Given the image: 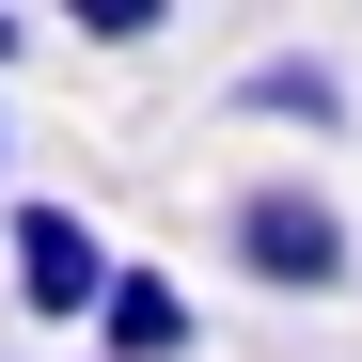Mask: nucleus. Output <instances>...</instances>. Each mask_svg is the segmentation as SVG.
<instances>
[{
  "label": "nucleus",
  "mask_w": 362,
  "mask_h": 362,
  "mask_svg": "<svg viewBox=\"0 0 362 362\" xmlns=\"http://www.w3.org/2000/svg\"><path fill=\"white\" fill-rule=\"evenodd\" d=\"M236 110H252V127H315V142H331V127H346V79L315 64V47H268V64L236 79Z\"/></svg>",
  "instance_id": "nucleus-4"
},
{
  "label": "nucleus",
  "mask_w": 362,
  "mask_h": 362,
  "mask_svg": "<svg viewBox=\"0 0 362 362\" xmlns=\"http://www.w3.org/2000/svg\"><path fill=\"white\" fill-rule=\"evenodd\" d=\"M221 252H236V284H268V299H331L346 284V205L315 189V173H252V189L221 205Z\"/></svg>",
  "instance_id": "nucleus-1"
},
{
  "label": "nucleus",
  "mask_w": 362,
  "mask_h": 362,
  "mask_svg": "<svg viewBox=\"0 0 362 362\" xmlns=\"http://www.w3.org/2000/svg\"><path fill=\"white\" fill-rule=\"evenodd\" d=\"M47 16H64L79 47H158V32H173V0H47Z\"/></svg>",
  "instance_id": "nucleus-5"
},
{
  "label": "nucleus",
  "mask_w": 362,
  "mask_h": 362,
  "mask_svg": "<svg viewBox=\"0 0 362 362\" xmlns=\"http://www.w3.org/2000/svg\"><path fill=\"white\" fill-rule=\"evenodd\" d=\"M16 47H32V32H16V0H0V64H16Z\"/></svg>",
  "instance_id": "nucleus-6"
},
{
  "label": "nucleus",
  "mask_w": 362,
  "mask_h": 362,
  "mask_svg": "<svg viewBox=\"0 0 362 362\" xmlns=\"http://www.w3.org/2000/svg\"><path fill=\"white\" fill-rule=\"evenodd\" d=\"M110 268H127V252H110L79 205H16V315H32V331H95Z\"/></svg>",
  "instance_id": "nucleus-2"
},
{
  "label": "nucleus",
  "mask_w": 362,
  "mask_h": 362,
  "mask_svg": "<svg viewBox=\"0 0 362 362\" xmlns=\"http://www.w3.org/2000/svg\"><path fill=\"white\" fill-rule=\"evenodd\" d=\"M95 346H110V362H189V284H173V268H110Z\"/></svg>",
  "instance_id": "nucleus-3"
},
{
  "label": "nucleus",
  "mask_w": 362,
  "mask_h": 362,
  "mask_svg": "<svg viewBox=\"0 0 362 362\" xmlns=\"http://www.w3.org/2000/svg\"><path fill=\"white\" fill-rule=\"evenodd\" d=\"M0 158H16V142H0Z\"/></svg>",
  "instance_id": "nucleus-7"
},
{
  "label": "nucleus",
  "mask_w": 362,
  "mask_h": 362,
  "mask_svg": "<svg viewBox=\"0 0 362 362\" xmlns=\"http://www.w3.org/2000/svg\"><path fill=\"white\" fill-rule=\"evenodd\" d=\"M95 362H110V346H95Z\"/></svg>",
  "instance_id": "nucleus-8"
}]
</instances>
